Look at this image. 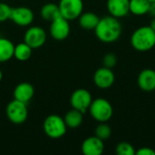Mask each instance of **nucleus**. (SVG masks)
Segmentation results:
<instances>
[{"label":"nucleus","instance_id":"25","mask_svg":"<svg viewBox=\"0 0 155 155\" xmlns=\"http://www.w3.org/2000/svg\"><path fill=\"white\" fill-rule=\"evenodd\" d=\"M12 7H10L7 4L0 3V22H5L10 19Z\"/></svg>","mask_w":155,"mask_h":155},{"label":"nucleus","instance_id":"24","mask_svg":"<svg viewBox=\"0 0 155 155\" xmlns=\"http://www.w3.org/2000/svg\"><path fill=\"white\" fill-rule=\"evenodd\" d=\"M116 63H117V57L113 53L106 54L103 58V64H104V67L112 69V68H114L115 66Z\"/></svg>","mask_w":155,"mask_h":155},{"label":"nucleus","instance_id":"19","mask_svg":"<svg viewBox=\"0 0 155 155\" xmlns=\"http://www.w3.org/2000/svg\"><path fill=\"white\" fill-rule=\"evenodd\" d=\"M40 15L44 20L49 22L54 21L55 18L61 15L58 5H55L54 3H47L43 5L40 10Z\"/></svg>","mask_w":155,"mask_h":155},{"label":"nucleus","instance_id":"5","mask_svg":"<svg viewBox=\"0 0 155 155\" xmlns=\"http://www.w3.org/2000/svg\"><path fill=\"white\" fill-rule=\"evenodd\" d=\"M6 116L9 121L15 124H24L28 116L27 104L17 100H13L6 106Z\"/></svg>","mask_w":155,"mask_h":155},{"label":"nucleus","instance_id":"6","mask_svg":"<svg viewBox=\"0 0 155 155\" xmlns=\"http://www.w3.org/2000/svg\"><path fill=\"white\" fill-rule=\"evenodd\" d=\"M60 15L68 21L78 18L83 13V0H60L58 4Z\"/></svg>","mask_w":155,"mask_h":155},{"label":"nucleus","instance_id":"7","mask_svg":"<svg viewBox=\"0 0 155 155\" xmlns=\"http://www.w3.org/2000/svg\"><path fill=\"white\" fill-rule=\"evenodd\" d=\"M92 101L93 99L90 92L83 88L75 90L70 97L71 106L74 109L82 112L83 114H84L87 110H89Z\"/></svg>","mask_w":155,"mask_h":155},{"label":"nucleus","instance_id":"30","mask_svg":"<svg viewBox=\"0 0 155 155\" xmlns=\"http://www.w3.org/2000/svg\"><path fill=\"white\" fill-rule=\"evenodd\" d=\"M150 2H155V0H149Z\"/></svg>","mask_w":155,"mask_h":155},{"label":"nucleus","instance_id":"20","mask_svg":"<svg viewBox=\"0 0 155 155\" xmlns=\"http://www.w3.org/2000/svg\"><path fill=\"white\" fill-rule=\"evenodd\" d=\"M150 4L149 0H130L129 9L133 15H143L148 13Z\"/></svg>","mask_w":155,"mask_h":155},{"label":"nucleus","instance_id":"23","mask_svg":"<svg viewBox=\"0 0 155 155\" xmlns=\"http://www.w3.org/2000/svg\"><path fill=\"white\" fill-rule=\"evenodd\" d=\"M115 152L118 155H134L135 151L132 144L128 143H120L117 144Z\"/></svg>","mask_w":155,"mask_h":155},{"label":"nucleus","instance_id":"16","mask_svg":"<svg viewBox=\"0 0 155 155\" xmlns=\"http://www.w3.org/2000/svg\"><path fill=\"white\" fill-rule=\"evenodd\" d=\"M83 114H84L82 112H80L76 109H74V108L72 110L68 111L64 117L66 126L71 129L78 128L83 123V119H84Z\"/></svg>","mask_w":155,"mask_h":155},{"label":"nucleus","instance_id":"15","mask_svg":"<svg viewBox=\"0 0 155 155\" xmlns=\"http://www.w3.org/2000/svg\"><path fill=\"white\" fill-rule=\"evenodd\" d=\"M35 94L34 87L31 84L24 82L16 85L14 90V99L25 104H28Z\"/></svg>","mask_w":155,"mask_h":155},{"label":"nucleus","instance_id":"2","mask_svg":"<svg viewBox=\"0 0 155 155\" xmlns=\"http://www.w3.org/2000/svg\"><path fill=\"white\" fill-rule=\"evenodd\" d=\"M131 45L140 52L153 49L155 46V32L149 25L139 27L131 36Z\"/></svg>","mask_w":155,"mask_h":155},{"label":"nucleus","instance_id":"29","mask_svg":"<svg viewBox=\"0 0 155 155\" xmlns=\"http://www.w3.org/2000/svg\"><path fill=\"white\" fill-rule=\"evenodd\" d=\"M2 78H3V74H2V71L0 70V83L2 81Z\"/></svg>","mask_w":155,"mask_h":155},{"label":"nucleus","instance_id":"27","mask_svg":"<svg viewBox=\"0 0 155 155\" xmlns=\"http://www.w3.org/2000/svg\"><path fill=\"white\" fill-rule=\"evenodd\" d=\"M147 14L150 15L152 17H155V2H151Z\"/></svg>","mask_w":155,"mask_h":155},{"label":"nucleus","instance_id":"18","mask_svg":"<svg viewBox=\"0 0 155 155\" xmlns=\"http://www.w3.org/2000/svg\"><path fill=\"white\" fill-rule=\"evenodd\" d=\"M14 44L4 37H0V63H5L9 61L14 57Z\"/></svg>","mask_w":155,"mask_h":155},{"label":"nucleus","instance_id":"17","mask_svg":"<svg viewBox=\"0 0 155 155\" xmlns=\"http://www.w3.org/2000/svg\"><path fill=\"white\" fill-rule=\"evenodd\" d=\"M79 18V25L82 28L86 30H94L99 23V16L92 12L82 13Z\"/></svg>","mask_w":155,"mask_h":155},{"label":"nucleus","instance_id":"11","mask_svg":"<svg viewBox=\"0 0 155 155\" xmlns=\"http://www.w3.org/2000/svg\"><path fill=\"white\" fill-rule=\"evenodd\" d=\"M114 74L112 69L107 67H102L96 70L94 75V84L101 89H107L111 87L114 83Z\"/></svg>","mask_w":155,"mask_h":155},{"label":"nucleus","instance_id":"26","mask_svg":"<svg viewBox=\"0 0 155 155\" xmlns=\"http://www.w3.org/2000/svg\"><path fill=\"white\" fill-rule=\"evenodd\" d=\"M136 155H155V151L152 148L148 147H143L140 148L137 152H135Z\"/></svg>","mask_w":155,"mask_h":155},{"label":"nucleus","instance_id":"10","mask_svg":"<svg viewBox=\"0 0 155 155\" xmlns=\"http://www.w3.org/2000/svg\"><path fill=\"white\" fill-rule=\"evenodd\" d=\"M10 20L19 26H28L34 21V13L26 6L15 7L12 8Z\"/></svg>","mask_w":155,"mask_h":155},{"label":"nucleus","instance_id":"28","mask_svg":"<svg viewBox=\"0 0 155 155\" xmlns=\"http://www.w3.org/2000/svg\"><path fill=\"white\" fill-rule=\"evenodd\" d=\"M150 26H151V28H152V29H153V30L155 32V17L153 18V20H152V22H151Z\"/></svg>","mask_w":155,"mask_h":155},{"label":"nucleus","instance_id":"21","mask_svg":"<svg viewBox=\"0 0 155 155\" xmlns=\"http://www.w3.org/2000/svg\"><path fill=\"white\" fill-rule=\"evenodd\" d=\"M32 48L26 43H20L15 45L14 57L18 61H27L32 55Z\"/></svg>","mask_w":155,"mask_h":155},{"label":"nucleus","instance_id":"1","mask_svg":"<svg viewBox=\"0 0 155 155\" xmlns=\"http://www.w3.org/2000/svg\"><path fill=\"white\" fill-rule=\"evenodd\" d=\"M96 37L104 43H113L119 39L122 34V25L118 18L106 15L100 18L94 29Z\"/></svg>","mask_w":155,"mask_h":155},{"label":"nucleus","instance_id":"14","mask_svg":"<svg viewBox=\"0 0 155 155\" xmlns=\"http://www.w3.org/2000/svg\"><path fill=\"white\" fill-rule=\"evenodd\" d=\"M139 87L144 92H153L155 90V71L153 69H144L139 75L137 80Z\"/></svg>","mask_w":155,"mask_h":155},{"label":"nucleus","instance_id":"4","mask_svg":"<svg viewBox=\"0 0 155 155\" xmlns=\"http://www.w3.org/2000/svg\"><path fill=\"white\" fill-rule=\"evenodd\" d=\"M43 128L45 134L49 138L59 139L65 134L67 126L64 118L56 114H51L44 121Z\"/></svg>","mask_w":155,"mask_h":155},{"label":"nucleus","instance_id":"9","mask_svg":"<svg viewBox=\"0 0 155 155\" xmlns=\"http://www.w3.org/2000/svg\"><path fill=\"white\" fill-rule=\"evenodd\" d=\"M50 35L57 41H63L66 39L70 34V25L69 21L64 18L62 15L55 18L51 22L50 25Z\"/></svg>","mask_w":155,"mask_h":155},{"label":"nucleus","instance_id":"22","mask_svg":"<svg viewBox=\"0 0 155 155\" xmlns=\"http://www.w3.org/2000/svg\"><path fill=\"white\" fill-rule=\"evenodd\" d=\"M111 134L112 129L105 123H100V124L95 128V136L103 141L107 140L111 136Z\"/></svg>","mask_w":155,"mask_h":155},{"label":"nucleus","instance_id":"3","mask_svg":"<svg viewBox=\"0 0 155 155\" xmlns=\"http://www.w3.org/2000/svg\"><path fill=\"white\" fill-rule=\"evenodd\" d=\"M89 112L95 121L99 123H106L112 118L114 109L109 101L104 98H97L92 101Z\"/></svg>","mask_w":155,"mask_h":155},{"label":"nucleus","instance_id":"12","mask_svg":"<svg viewBox=\"0 0 155 155\" xmlns=\"http://www.w3.org/2000/svg\"><path fill=\"white\" fill-rule=\"evenodd\" d=\"M104 141L96 136L85 139L82 144V152L84 155H101L104 153Z\"/></svg>","mask_w":155,"mask_h":155},{"label":"nucleus","instance_id":"13","mask_svg":"<svg viewBox=\"0 0 155 155\" xmlns=\"http://www.w3.org/2000/svg\"><path fill=\"white\" fill-rule=\"evenodd\" d=\"M129 5L130 0H107V9L116 18L125 16L130 12Z\"/></svg>","mask_w":155,"mask_h":155},{"label":"nucleus","instance_id":"8","mask_svg":"<svg viewBox=\"0 0 155 155\" xmlns=\"http://www.w3.org/2000/svg\"><path fill=\"white\" fill-rule=\"evenodd\" d=\"M24 39L32 49L40 48L46 41V33L40 26H32L26 30Z\"/></svg>","mask_w":155,"mask_h":155}]
</instances>
